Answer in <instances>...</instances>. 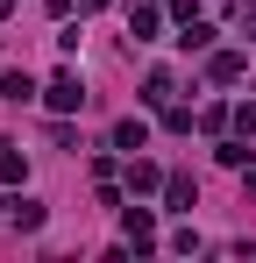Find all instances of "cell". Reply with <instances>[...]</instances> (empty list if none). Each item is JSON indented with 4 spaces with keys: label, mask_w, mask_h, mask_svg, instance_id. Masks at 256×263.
I'll use <instances>...</instances> for the list:
<instances>
[{
    "label": "cell",
    "mask_w": 256,
    "mask_h": 263,
    "mask_svg": "<svg viewBox=\"0 0 256 263\" xmlns=\"http://www.w3.org/2000/svg\"><path fill=\"white\" fill-rule=\"evenodd\" d=\"M50 107H57V114L85 107V86H79V71H57V79H50Z\"/></svg>",
    "instance_id": "6da1fadb"
},
{
    "label": "cell",
    "mask_w": 256,
    "mask_h": 263,
    "mask_svg": "<svg viewBox=\"0 0 256 263\" xmlns=\"http://www.w3.org/2000/svg\"><path fill=\"white\" fill-rule=\"evenodd\" d=\"M7 220L14 228H43V199H7Z\"/></svg>",
    "instance_id": "7a4b0ae2"
},
{
    "label": "cell",
    "mask_w": 256,
    "mask_h": 263,
    "mask_svg": "<svg viewBox=\"0 0 256 263\" xmlns=\"http://www.w3.org/2000/svg\"><path fill=\"white\" fill-rule=\"evenodd\" d=\"M178 43H185V50H207V43H213V29H207V22H185V36H178Z\"/></svg>",
    "instance_id": "52a82bcc"
},
{
    "label": "cell",
    "mask_w": 256,
    "mask_h": 263,
    "mask_svg": "<svg viewBox=\"0 0 256 263\" xmlns=\"http://www.w3.org/2000/svg\"><path fill=\"white\" fill-rule=\"evenodd\" d=\"M121 228H128V242H150V228H157V220L142 214V206H128V214H121Z\"/></svg>",
    "instance_id": "3957f363"
},
{
    "label": "cell",
    "mask_w": 256,
    "mask_h": 263,
    "mask_svg": "<svg viewBox=\"0 0 256 263\" xmlns=\"http://www.w3.org/2000/svg\"><path fill=\"white\" fill-rule=\"evenodd\" d=\"M142 135H150L142 121H121V128H114V149H128V157H135V149H142Z\"/></svg>",
    "instance_id": "277c9868"
},
{
    "label": "cell",
    "mask_w": 256,
    "mask_h": 263,
    "mask_svg": "<svg viewBox=\"0 0 256 263\" xmlns=\"http://www.w3.org/2000/svg\"><path fill=\"white\" fill-rule=\"evenodd\" d=\"M128 185H135V192H150V185H157V164H142V157H135V164H128Z\"/></svg>",
    "instance_id": "8992f818"
},
{
    "label": "cell",
    "mask_w": 256,
    "mask_h": 263,
    "mask_svg": "<svg viewBox=\"0 0 256 263\" xmlns=\"http://www.w3.org/2000/svg\"><path fill=\"white\" fill-rule=\"evenodd\" d=\"M29 92H36V86H29V71H7V79H0V100H29Z\"/></svg>",
    "instance_id": "5b68a950"
}]
</instances>
